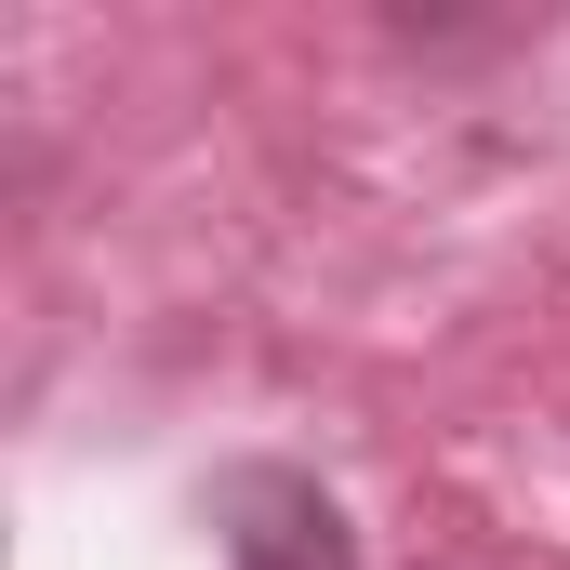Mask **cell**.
I'll list each match as a JSON object with an SVG mask.
<instances>
[{
	"mask_svg": "<svg viewBox=\"0 0 570 570\" xmlns=\"http://www.w3.org/2000/svg\"><path fill=\"white\" fill-rule=\"evenodd\" d=\"M213 518H226V570H358L345 504L318 478H292V464H226Z\"/></svg>",
	"mask_w": 570,
	"mask_h": 570,
	"instance_id": "cell-1",
	"label": "cell"
}]
</instances>
